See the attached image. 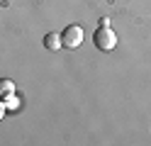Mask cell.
I'll list each match as a JSON object with an SVG mask.
<instances>
[{
	"label": "cell",
	"instance_id": "7a4b0ae2",
	"mask_svg": "<svg viewBox=\"0 0 151 146\" xmlns=\"http://www.w3.org/2000/svg\"><path fill=\"white\" fill-rule=\"evenodd\" d=\"M61 44L66 49H78L83 44V29L81 24H68L63 29V34H61Z\"/></svg>",
	"mask_w": 151,
	"mask_h": 146
},
{
	"label": "cell",
	"instance_id": "3957f363",
	"mask_svg": "<svg viewBox=\"0 0 151 146\" xmlns=\"http://www.w3.org/2000/svg\"><path fill=\"white\" fill-rule=\"evenodd\" d=\"M44 46L49 49V51H59V49L63 46V44H61V37H59V34H46V37H44Z\"/></svg>",
	"mask_w": 151,
	"mask_h": 146
},
{
	"label": "cell",
	"instance_id": "277c9868",
	"mask_svg": "<svg viewBox=\"0 0 151 146\" xmlns=\"http://www.w3.org/2000/svg\"><path fill=\"white\" fill-rule=\"evenodd\" d=\"M12 93H15V83L7 81V78H3V81H0V97H7Z\"/></svg>",
	"mask_w": 151,
	"mask_h": 146
},
{
	"label": "cell",
	"instance_id": "5b68a950",
	"mask_svg": "<svg viewBox=\"0 0 151 146\" xmlns=\"http://www.w3.org/2000/svg\"><path fill=\"white\" fill-rule=\"evenodd\" d=\"M3 102H5V107H7V110H17V105H20V97L7 95V97H3Z\"/></svg>",
	"mask_w": 151,
	"mask_h": 146
},
{
	"label": "cell",
	"instance_id": "8992f818",
	"mask_svg": "<svg viewBox=\"0 0 151 146\" xmlns=\"http://www.w3.org/2000/svg\"><path fill=\"white\" fill-rule=\"evenodd\" d=\"M5 110H7V107H5V102H3V97H0V119H3V114H5Z\"/></svg>",
	"mask_w": 151,
	"mask_h": 146
},
{
	"label": "cell",
	"instance_id": "6da1fadb",
	"mask_svg": "<svg viewBox=\"0 0 151 146\" xmlns=\"http://www.w3.org/2000/svg\"><path fill=\"white\" fill-rule=\"evenodd\" d=\"M115 44H117V37L110 29V24H100V29L95 32V46L100 49V51H112Z\"/></svg>",
	"mask_w": 151,
	"mask_h": 146
}]
</instances>
